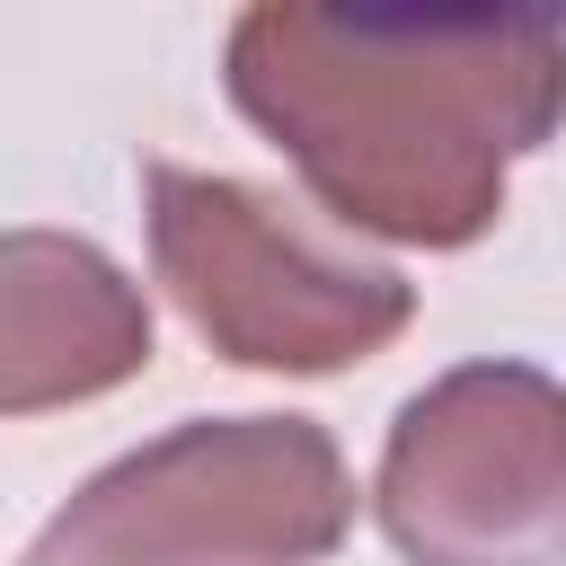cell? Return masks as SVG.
<instances>
[{"mask_svg":"<svg viewBox=\"0 0 566 566\" xmlns=\"http://www.w3.org/2000/svg\"><path fill=\"white\" fill-rule=\"evenodd\" d=\"M221 80L336 221L398 248L486 239L504 168L566 124V35L531 18L407 27L256 0Z\"/></svg>","mask_w":566,"mask_h":566,"instance_id":"obj_1","label":"cell"},{"mask_svg":"<svg viewBox=\"0 0 566 566\" xmlns=\"http://www.w3.org/2000/svg\"><path fill=\"white\" fill-rule=\"evenodd\" d=\"M354 531V478L310 416H203L97 469L18 566H318Z\"/></svg>","mask_w":566,"mask_h":566,"instance_id":"obj_2","label":"cell"},{"mask_svg":"<svg viewBox=\"0 0 566 566\" xmlns=\"http://www.w3.org/2000/svg\"><path fill=\"white\" fill-rule=\"evenodd\" d=\"M142 212H150V265L195 318L212 354L239 371H345L371 363L389 336L416 318V283L398 265H371L292 203H274L248 177H203V168H142Z\"/></svg>","mask_w":566,"mask_h":566,"instance_id":"obj_3","label":"cell"},{"mask_svg":"<svg viewBox=\"0 0 566 566\" xmlns=\"http://www.w3.org/2000/svg\"><path fill=\"white\" fill-rule=\"evenodd\" d=\"M407 566H566V380L539 363H460L424 380L371 478Z\"/></svg>","mask_w":566,"mask_h":566,"instance_id":"obj_4","label":"cell"},{"mask_svg":"<svg viewBox=\"0 0 566 566\" xmlns=\"http://www.w3.org/2000/svg\"><path fill=\"white\" fill-rule=\"evenodd\" d=\"M150 363L142 283L71 230H0V416L124 389Z\"/></svg>","mask_w":566,"mask_h":566,"instance_id":"obj_5","label":"cell"}]
</instances>
